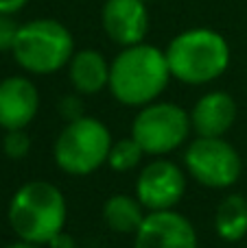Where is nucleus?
Wrapping results in <instances>:
<instances>
[{"instance_id": "f257e3e1", "label": "nucleus", "mask_w": 247, "mask_h": 248, "mask_svg": "<svg viewBox=\"0 0 247 248\" xmlns=\"http://www.w3.org/2000/svg\"><path fill=\"white\" fill-rule=\"evenodd\" d=\"M166 55L151 44L127 46L109 63V92L125 107H144L160 98L171 81Z\"/></svg>"}, {"instance_id": "1a4fd4ad", "label": "nucleus", "mask_w": 247, "mask_h": 248, "mask_svg": "<svg viewBox=\"0 0 247 248\" xmlns=\"http://www.w3.org/2000/svg\"><path fill=\"white\" fill-rule=\"evenodd\" d=\"M134 248H199V237L193 222L179 211H147L134 233Z\"/></svg>"}, {"instance_id": "a211bd4d", "label": "nucleus", "mask_w": 247, "mask_h": 248, "mask_svg": "<svg viewBox=\"0 0 247 248\" xmlns=\"http://www.w3.org/2000/svg\"><path fill=\"white\" fill-rule=\"evenodd\" d=\"M18 31H20V24L9 13H0V52L13 50Z\"/></svg>"}, {"instance_id": "423d86ee", "label": "nucleus", "mask_w": 247, "mask_h": 248, "mask_svg": "<svg viewBox=\"0 0 247 248\" xmlns=\"http://www.w3.org/2000/svg\"><path fill=\"white\" fill-rule=\"evenodd\" d=\"M193 133L191 113L175 103L156 100L140 107L131 122V137L140 144L144 155L164 157L188 144Z\"/></svg>"}, {"instance_id": "9b49d317", "label": "nucleus", "mask_w": 247, "mask_h": 248, "mask_svg": "<svg viewBox=\"0 0 247 248\" xmlns=\"http://www.w3.org/2000/svg\"><path fill=\"white\" fill-rule=\"evenodd\" d=\"M39 111V92L26 77H7L0 81V128H26Z\"/></svg>"}, {"instance_id": "f8f14e48", "label": "nucleus", "mask_w": 247, "mask_h": 248, "mask_svg": "<svg viewBox=\"0 0 247 248\" xmlns=\"http://www.w3.org/2000/svg\"><path fill=\"white\" fill-rule=\"evenodd\" d=\"M191 124L197 137H223L236 120V103L228 92H208L191 111Z\"/></svg>"}, {"instance_id": "20e7f679", "label": "nucleus", "mask_w": 247, "mask_h": 248, "mask_svg": "<svg viewBox=\"0 0 247 248\" xmlns=\"http://www.w3.org/2000/svg\"><path fill=\"white\" fill-rule=\"evenodd\" d=\"M11 52L22 70L46 77L68 68L74 55V39L61 22L42 17L20 24Z\"/></svg>"}, {"instance_id": "39448f33", "label": "nucleus", "mask_w": 247, "mask_h": 248, "mask_svg": "<svg viewBox=\"0 0 247 248\" xmlns=\"http://www.w3.org/2000/svg\"><path fill=\"white\" fill-rule=\"evenodd\" d=\"M112 133L99 118L83 116L66 122L53 144L57 168L70 176H88L107 163L112 148Z\"/></svg>"}, {"instance_id": "9d476101", "label": "nucleus", "mask_w": 247, "mask_h": 248, "mask_svg": "<svg viewBox=\"0 0 247 248\" xmlns=\"http://www.w3.org/2000/svg\"><path fill=\"white\" fill-rule=\"evenodd\" d=\"M101 22L105 35L123 48L142 44L149 31V13L142 0H105Z\"/></svg>"}, {"instance_id": "dca6fc26", "label": "nucleus", "mask_w": 247, "mask_h": 248, "mask_svg": "<svg viewBox=\"0 0 247 248\" xmlns=\"http://www.w3.org/2000/svg\"><path fill=\"white\" fill-rule=\"evenodd\" d=\"M142 157H144V150L129 135V137L112 141V148H109V155H107V166L114 172H129L140 166Z\"/></svg>"}, {"instance_id": "6e6552de", "label": "nucleus", "mask_w": 247, "mask_h": 248, "mask_svg": "<svg viewBox=\"0 0 247 248\" xmlns=\"http://www.w3.org/2000/svg\"><path fill=\"white\" fill-rule=\"evenodd\" d=\"M188 174L184 168L164 157H153L140 168L134 196L147 211L175 209L186 194Z\"/></svg>"}, {"instance_id": "6ab92c4d", "label": "nucleus", "mask_w": 247, "mask_h": 248, "mask_svg": "<svg viewBox=\"0 0 247 248\" xmlns=\"http://www.w3.org/2000/svg\"><path fill=\"white\" fill-rule=\"evenodd\" d=\"M59 116L64 118L66 122H72L83 118V100L79 94H66L64 98L59 100Z\"/></svg>"}, {"instance_id": "f03ea898", "label": "nucleus", "mask_w": 247, "mask_h": 248, "mask_svg": "<svg viewBox=\"0 0 247 248\" xmlns=\"http://www.w3.org/2000/svg\"><path fill=\"white\" fill-rule=\"evenodd\" d=\"M7 220L16 237L46 246L57 233L66 231L68 202L55 183L33 179L13 192L7 207Z\"/></svg>"}, {"instance_id": "4be33fe9", "label": "nucleus", "mask_w": 247, "mask_h": 248, "mask_svg": "<svg viewBox=\"0 0 247 248\" xmlns=\"http://www.w3.org/2000/svg\"><path fill=\"white\" fill-rule=\"evenodd\" d=\"M4 248H42L39 244H33V242H26V240H20L18 237L16 242H11V244H7Z\"/></svg>"}, {"instance_id": "0eeeda50", "label": "nucleus", "mask_w": 247, "mask_h": 248, "mask_svg": "<svg viewBox=\"0 0 247 248\" xmlns=\"http://www.w3.org/2000/svg\"><path fill=\"white\" fill-rule=\"evenodd\" d=\"M184 170L201 187L230 189L243 174V159L223 137H195L184 150Z\"/></svg>"}, {"instance_id": "7ed1b4c3", "label": "nucleus", "mask_w": 247, "mask_h": 248, "mask_svg": "<svg viewBox=\"0 0 247 248\" xmlns=\"http://www.w3.org/2000/svg\"><path fill=\"white\" fill-rule=\"evenodd\" d=\"M171 77L186 85L217 81L230 68V46L212 29H188L175 35L164 50Z\"/></svg>"}, {"instance_id": "4468645a", "label": "nucleus", "mask_w": 247, "mask_h": 248, "mask_svg": "<svg viewBox=\"0 0 247 248\" xmlns=\"http://www.w3.org/2000/svg\"><path fill=\"white\" fill-rule=\"evenodd\" d=\"M212 227L219 240L228 244L245 240L247 235V198L243 194H228L214 209Z\"/></svg>"}, {"instance_id": "f3484780", "label": "nucleus", "mask_w": 247, "mask_h": 248, "mask_svg": "<svg viewBox=\"0 0 247 248\" xmlns=\"http://www.w3.org/2000/svg\"><path fill=\"white\" fill-rule=\"evenodd\" d=\"M2 153L7 155L11 161H20L31 153V137L24 128H16V131H4L2 137Z\"/></svg>"}, {"instance_id": "412c9836", "label": "nucleus", "mask_w": 247, "mask_h": 248, "mask_svg": "<svg viewBox=\"0 0 247 248\" xmlns=\"http://www.w3.org/2000/svg\"><path fill=\"white\" fill-rule=\"evenodd\" d=\"M29 0H0V13H18L20 9H24V4Z\"/></svg>"}, {"instance_id": "2eb2a0df", "label": "nucleus", "mask_w": 247, "mask_h": 248, "mask_svg": "<svg viewBox=\"0 0 247 248\" xmlns=\"http://www.w3.org/2000/svg\"><path fill=\"white\" fill-rule=\"evenodd\" d=\"M147 209L140 205V201L129 194H112L103 205V222L109 231L134 235L142 224Z\"/></svg>"}, {"instance_id": "ddd939ff", "label": "nucleus", "mask_w": 247, "mask_h": 248, "mask_svg": "<svg viewBox=\"0 0 247 248\" xmlns=\"http://www.w3.org/2000/svg\"><path fill=\"white\" fill-rule=\"evenodd\" d=\"M68 78L77 94L94 96L109 85V63L99 50L83 48L74 52L70 59Z\"/></svg>"}, {"instance_id": "aec40b11", "label": "nucleus", "mask_w": 247, "mask_h": 248, "mask_svg": "<svg viewBox=\"0 0 247 248\" xmlns=\"http://www.w3.org/2000/svg\"><path fill=\"white\" fill-rule=\"evenodd\" d=\"M46 248H77V242H74V237L70 235V233L61 231L48 242Z\"/></svg>"}]
</instances>
